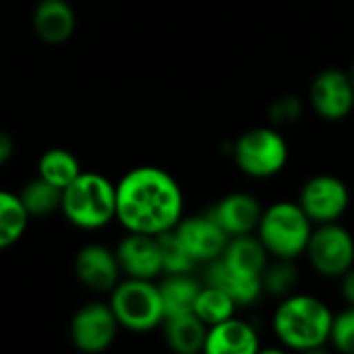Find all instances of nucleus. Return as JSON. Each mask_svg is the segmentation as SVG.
<instances>
[{
  "label": "nucleus",
  "instance_id": "1",
  "mask_svg": "<svg viewBox=\"0 0 354 354\" xmlns=\"http://www.w3.org/2000/svg\"><path fill=\"white\" fill-rule=\"evenodd\" d=\"M185 197L178 183L162 168L139 166L116 185V220L127 232L158 236L183 218Z\"/></svg>",
  "mask_w": 354,
  "mask_h": 354
},
{
  "label": "nucleus",
  "instance_id": "2",
  "mask_svg": "<svg viewBox=\"0 0 354 354\" xmlns=\"http://www.w3.org/2000/svg\"><path fill=\"white\" fill-rule=\"evenodd\" d=\"M332 311L309 295H295L282 301L274 313V332L278 340L295 351H315L330 340Z\"/></svg>",
  "mask_w": 354,
  "mask_h": 354
},
{
  "label": "nucleus",
  "instance_id": "3",
  "mask_svg": "<svg viewBox=\"0 0 354 354\" xmlns=\"http://www.w3.org/2000/svg\"><path fill=\"white\" fill-rule=\"evenodd\" d=\"M62 214L81 230H100L116 220V185L97 172H81L62 189Z\"/></svg>",
  "mask_w": 354,
  "mask_h": 354
},
{
  "label": "nucleus",
  "instance_id": "4",
  "mask_svg": "<svg viewBox=\"0 0 354 354\" xmlns=\"http://www.w3.org/2000/svg\"><path fill=\"white\" fill-rule=\"evenodd\" d=\"M259 241L278 259H297L305 253L311 239V220L299 203L278 201L263 209L257 224Z\"/></svg>",
  "mask_w": 354,
  "mask_h": 354
},
{
  "label": "nucleus",
  "instance_id": "5",
  "mask_svg": "<svg viewBox=\"0 0 354 354\" xmlns=\"http://www.w3.org/2000/svg\"><path fill=\"white\" fill-rule=\"evenodd\" d=\"M110 309L120 328L131 332H149L164 324V305L160 288L151 280L127 278L110 290Z\"/></svg>",
  "mask_w": 354,
  "mask_h": 354
},
{
  "label": "nucleus",
  "instance_id": "6",
  "mask_svg": "<svg viewBox=\"0 0 354 354\" xmlns=\"http://www.w3.org/2000/svg\"><path fill=\"white\" fill-rule=\"evenodd\" d=\"M234 160L245 174L253 178H270L286 166L288 145L278 131L257 127L239 137Z\"/></svg>",
  "mask_w": 354,
  "mask_h": 354
},
{
  "label": "nucleus",
  "instance_id": "7",
  "mask_svg": "<svg viewBox=\"0 0 354 354\" xmlns=\"http://www.w3.org/2000/svg\"><path fill=\"white\" fill-rule=\"evenodd\" d=\"M305 251L315 272L328 278H340L354 266L353 236L336 222H326L313 230Z\"/></svg>",
  "mask_w": 354,
  "mask_h": 354
},
{
  "label": "nucleus",
  "instance_id": "8",
  "mask_svg": "<svg viewBox=\"0 0 354 354\" xmlns=\"http://www.w3.org/2000/svg\"><path fill=\"white\" fill-rule=\"evenodd\" d=\"M118 322L110 305L87 303L71 319V340L81 353H102L106 351L118 332Z\"/></svg>",
  "mask_w": 354,
  "mask_h": 354
},
{
  "label": "nucleus",
  "instance_id": "9",
  "mask_svg": "<svg viewBox=\"0 0 354 354\" xmlns=\"http://www.w3.org/2000/svg\"><path fill=\"white\" fill-rule=\"evenodd\" d=\"M348 187L332 174H319L309 178L303 185L299 197V205L309 216V220L319 224L336 222L348 209Z\"/></svg>",
  "mask_w": 354,
  "mask_h": 354
},
{
  "label": "nucleus",
  "instance_id": "10",
  "mask_svg": "<svg viewBox=\"0 0 354 354\" xmlns=\"http://www.w3.org/2000/svg\"><path fill=\"white\" fill-rule=\"evenodd\" d=\"M309 97L313 110L319 116L328 120H340L353 110L354 85L348 73H342L338 68H328L313 79Z\"/></svg>",
  "mask_w": 354,
  "mask_h": 354
},
{
  "label": "nucleus",
  "instance_id": "11",
  "mask_svg": "<svg viewBox=\"0 0 354 354\" xmlns=\"http://www.w3.org/2000/svg\"><path fill=\"white\" fill-rule=\"evenodd\" d=\"M174 232L197 263L218 259L230 241L224 228L212 216L180 218V222L174 226Z\"/></svg>",
  "mask_w": 354,
  "mask_h": 354
},
{
  "label": "nucleus",
  "instance_id": "12",
  "mask_svg": "<svg viewBox=\"0 0 354 354\" xmlns=\"http://www.w3.org/2000/svg\"><path fill=\"white\" fill-rule=\"evenodd\" d=\"M114 253H116L120 272L127 274V278L153 280L156 276L164 272L160 245H158V239L151 234L129 232L118 243Z\"/></svg>",
  "mask_w": 354,
  "mask_h": 354
},
{
  "label": "nucleus",
  "instance_id": "13",
  "mask_svg": "<svg viewBox=\"0 0 354 354\" xmlns=\"http://www.w3.org/2000/svg\"><path fill=\"white\" fill-rule=\"evenodd\" d=\"M75 274L83 286L95 292H110L120 280L116 253L104 245H85L75 257Z\"/></svg>",
  "mask_w": 354,
  "mask_h": 354
},
{
  "label": "nucleus",
  "instance_id": "14",
  "mask_svg": "<svg viewBox=\"0 0 354 354\" xmlns=\"http://www.w3.org/2000/svg\"><path fill=\"white\" fill-rule=\"evenodd\" d=\"M261 214H263L261 203L253 195L232 193L224 197L209 216L224 228L228 236H241L257 230Z\"/></svg>",
  "mask_w": 354,
  "mask_h": 354
},
{
  "label": "nucleus",
  "instance_id": "15",
  "mask_svg": "<svg viewBox=\"0 0 354 354\" xmlns=\"http://www.w3.org/2000/svg\"><path fill=\"white\" fill-rule=\"evenodd\" d=\"M203 351L207 354H253L259 351V338L247 322L228 317L207 328Z\"/></svg>",
  "mask_w": 354,
  "mask_h": 354
},
{
  "label": "nucleus",
  "instance_id": "16",
  "mask_svg": "<svg viewBox=\"0 0 354 354\" xmlns=\"http://www.w3.org/2000/svg\"><path fill=\"white\" fill-rule=\"evenodd\" d=\"M75 12L66 0H39L33 8V29L44 44L60 46L75 31Z\"/></svg>",
  "mask_w": 354,
  "mask_h": 354
},
{
  "label": "nucleus",
  "instance_id": "17",
  "mask_svg": "<svg viewBox=\"0 0 354 354\" xmlns=\"http://www.w3.org/2000/svg\"><path fill=\"white\" fill-rule=\"evenodd\" d=\"M222 263L239 276L247 278H261L268 266V249L259 241V236L241 234L228 241L224 253L220 255Z\"/></svg>",
  "mask_w": 354,
  "mask_h": 354
},
{
  "label": "nucleus",
  "instance_id": "18",
  "mask_svg": "<svg viewBox=\"0 0 354 354\" xmlns=\"http://www.w3.org/2000/svg\"><path fill=\"white\" fill-rule=\"evenodd\" d=\"M164 336L172 351L180 354H195L203 351L207 326L195 315H172L164 319Z\"/></svg>",
  "mask_w": 354,
  "mask_h": 354
},
{
  "label": "nucleus",
  "instance_id": "19",
  "mask_svg": "<svg viewBox=\"0 0 354 354\" xmlns=\"http://www.w3.org/2000/svg\"><path fill=\"white\" fill-rule=\"evenodd\" d=\"M209 272H207V284L222 288L224 292H228L232 297V301L236 305H251L259 299L263 284L261 278H247V276H239L232 270H228L222 259H214L209 261Z\"/></svg>",
  "mask_w": 354,
  "mask_h": 354
},
{
  "label": "nucleus",
  "instance_id": "20",
  "mask_svg": "<svg viewBox=\"0 0 354 354\" xmlns=\"http://www.w3.org/2000/svg\"><path fill=\"white\" fill-rule=\"evenodd\" d=\"M158 288H160L166 317L193 313L195 299L201 290L199 282L191 278L189 274H168V278Z\"/></svg>",
  "mask_w": 354,
  "mask_h": 354
},
{
  "label": "nucleus",
  "instance_id": "21",
  "mask_svg": "<svg viewBox=\"0 0 354 354\" xmlns=\"http://www.w3.org/2000/svg\"><path fill=\"white\" fill-rule=\"evenodd\" d=\"M81 172L83 170L79 166V160L68 149H62V147L44 151L37 162V176L52 183L58 189L68 187Z\"/></svg>",
  "mask_w": 354,
  "mask_h": 354
},
{
  "label": "nucleus",
  "instance_id": "22",
  "mask_svg": "<svg viewBox=\"0 0 354 354\" xmlns=\"http://www.w3.org/2000/svg\"><path fill=\"white\" fill-rule=\"evenodd\" d=\"M29 214L25 212L19 195L0 189V251L19 243L27 230Z\"/></svg>",
  "mask_w": 354,
  "mask_h": 354
},
{
  "label": "nucleus",
  "instance_id": "23",
  "mask_svg": "<svg viewBox=\"0 0 354 354\" xmlns=\"http://www.w3.org/2000/svg\"><path fill=\"white\" fill-rule=\"evenodd\" d=\"M19 199H21L25 212L29 214V218L31 216L41 218V216H48V214H54L56 209H60L62 189H58L52 183L37 176L21 189Z\"/></svg>",
  "mask_w": 354,
  "mask_h": 354
},
{
  "label": "nucleus",
  "instance_id": "24",
  "mask_svg": "<svg viewBox=\"0 0 354 354\" xmlns=\"http://www.w3.org/2000/svg\"><path fill=\"white\" fill-rule=\"evenodd\" d=\"M234 307H236V303L232 301V297L228 292H224L218 286L207 284L205 288L199 290L195 305H193V313L209 328V326H216V324L232 317Z\"/></svg>",
  "mask_w": 354,
  "mask_h": 354
},
{
  "label": "nucleus",
  "instance_id": "25",
  "mask_svg": "<svg viewBox=\"0 0 354 354\" xmlns=\"http://www.w3.org/2000/svg\"><path fill=\"white\" fill-rule=\"evenodd\" d=\"M156 239H158L160 253H162V270L166 274H189L195 268L197 261L191 257V253L187 251V247L183 245L174 228L158 234Z\"/></svg>",
  "mask_w": 354,
  "mask_h": 354
},
{
  "label": "nucleus",
  "instance_id": "26",
  "mask_svg": "<svg viewBox=\"0 0 354 354\" xmlns=\"http://www.w3.org/2000/svg\"><path fill=\"white\" fill-rule=\"evenodd\" d=\"M261 284L272 295H286L297 284V270L290 266V259H278L276 266H266Z\"/></svg>",
  "mask_w": 354,
  "mask_h": 354
},
{
  "label": "nucleus",
  "instance_id": "27",
  "mask_svg": "<svg viewBox=\"0 0 354 354\" xmlns=\"http://www.w3.org/2000/svg\"><path fill=\"white\" fill-rule=\"evenodd\" d=\"M330 340L338 351L354 354V305L332 319Z\"/></svg>",
  "mask_w": 354,
  "mask_h": 354
},
{
  "label": "nucleus",
  "instance_id": "28",
  "mask_svg": "<svg viewBox=\"0 0 354 354\" xmlns=\"http://www.w3.org/2000/svg\"><path fill=\"white\" fill-rule=\"evenodd\" d=\"M12 151H15V143H12V137L4 131H0V166H4L10 158H12Z\"/></svg>",
  "mask_w": 354,
  "mask_h": 354
},
{
  "label": "nucleus",
  "instance_id": "29",
  "mask_svg": "<svg viewBox=\"0 0 354 354\" xmlns=\"http://www.w3.org/2000/svg\"><path fill=\"white\" fill-rule=\"evenodd\" d=\"M342 278V295L348 301V305H354V266L340 276Z\"/></svg>",
  "mask_w": 354,
  "mask_h": 354
},
{
  "label": "nucleus",
  "instance_id": "30",
  "mask_svg": "<svg viewBox=\"0 0 354 354\" xmlns=\"http://www.w3.org/2000/svg\"><path fill=\"white\" fill-rule=\"evenodd\" d=\"M348 77H351V81H353V85H354V60H353V64H351V71H348Z\"/></svg>",
  "mask_w": 354,
  "mask_h": 354
}]
</instances>
